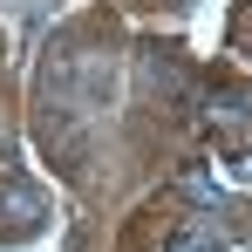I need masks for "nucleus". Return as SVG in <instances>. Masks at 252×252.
<instances>
[{
  "mask_svg": "<svg viewBox=\"0 0 252 252\" xmlns=\"http://www.w3.org/2000/svg\"><path fill=\"white\" fill-rule=\"evenodd\" d=\"M205 123H218V129H246V123H252V89L211 82V89H205Z\"/></svg>",
  "mask_w": 252,
  "mask_h": 252,
  "instance_id": "nucleus-1",
  "label": "nucleus"
},
{
  "mask_svg": "<svg viewBox=\"0 0 252 252\" xmlns=\"http://www.w3.org/2000/svg\"><path fill=\"white\" fill-rule=\"evenodd\" d=\"M164 252H225V246H218L211 232H177V239H170Z\"/></svg>",
  "mask_w": 252,
  "mask_h": 252,
  "instance_id": "nucleus-4",
  "label": "nucleus"
},
{
  "mask_svg": "<svg viewBox=\"0 0 252 252\" xmlns=\"http://www.w3.org/2000/svg\"><path fill=\"white\" fill-rule=\"evenodd\" d=\"M225 191H232L225 170H211V164H191V170H184V198H191V205H225Z\"/></svg>",
  "mask_w": 252,
  "mask_h": 252,
  "instance_id": "nucleus-3",
  "label": "nucleus"
},
{
  "mask_svg": "<svg viewBox=\"0 0 252 252\" xmlns=\"http://www.w3.org/2000/svg\"><path fill=\"white\" fill-rule=\"evenodd\" d=\"M0 225H41V191L34 184H0Z\"/></svg>",
  "mask_w": 252,
  "mask_h": 252,
  "instance_id": "nucleus-2",
  "label": "nucleus"
},
{
  "mask_svg": "<svg viewBox=\"0 0 252 252\" xmlns=\"http://www.w3.org/2000/svg\"><path fill=\"white\" fill-rule=\"evenodd\" d=\"M225 177H232V184H252V150H246V157H232V164H225Z\"/></svg>",
  "mask_w": 252,
  "mask_h": 252,
  "instance_id": "nucleus-5",
  "label": "nucleus"
}]
</instances>
